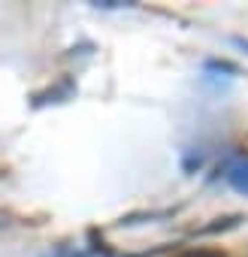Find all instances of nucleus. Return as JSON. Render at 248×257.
I'll use <instances>...</instances> for the list:
<instances>
[{
  "label": "nucleus",
  "instance_id": "4",
  "mask_svg": "<svg viewBox=\"0 0 248 257\" xmlns=\"http://www.w3.org/2000/svg\"><path fill=\"white\" fill-rule=\"evenodd\" d=\"M233 43H236V46H239V49H245V52H248V40H245V37H236V40H233Z\"/></svg>",
  "mask_w": 248,
  "mask_h": 257
},
{
  "label": "nucleus",
  "instance_id": "1",
  "mask_svg": "<svg viewBox=\"0 0 248 257\" xmlns=\"http://www.w3.org/2000/svg\"><path fill=\"white\" fill-rule=\"evenodd\" d=\"M227 182H230L236 191H245V194H248V158H245V161H236V164L227 170Z\"/></svg>",
  "mask_w": 248,
  "mask_h": 257
},
{
  "label": "nucleus",
  "instance_id": "3",
  "mask_svg": "<svg viewBox=\"0 0 248 257\" xmlns=\"http://www.w3.org/2000/svg\"><path fill=\"white\" fill-rule=\"evenodd\" d=\"M206 67H209V70H218V73H230V76H239V67H236V64H230V61H218V58H215V61H209Z\"/></svg>",
  "mask_w": 248,
  "mask_h": 257
},
{
  "label": "nucleus",
  "instance_id": "2",
  "mask_svg": "<svg viewBox=\"0 0 248 257\" xmlns=\"http://www.w3.org/2000/svg\"><path fill=\"white\" fill-rule=\"evenodd\" d=\"M242 221V215H230V218H218L215 224H209V227H203L200 233L206 236V233H221V230H230V227H236Z\"/></svg>",
  "mask_w": 248,
  "mask_h": 257
}]
</instances>
